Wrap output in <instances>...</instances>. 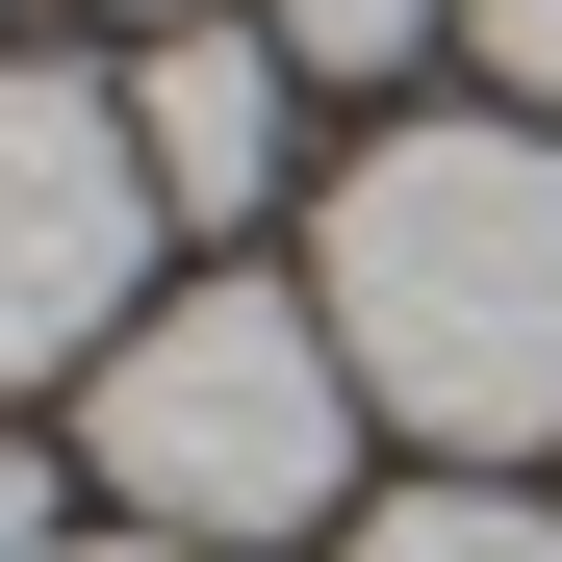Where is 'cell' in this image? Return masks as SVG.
Returning a JSON list of instances; mask_svg holds the SVG:
<instances>
[{"instance_id": "1", "label": "cell", "mask_w": 562, "mask_h": 562, "mask_svg": "<svg viewBox=\"0 0 562 562\" xmlns=\"http://www.w3.org/2000/svg\"><path fill=\"white\" fill-rule=\"evenodd\" d=\"M307 307L358 358V409H409L435 460H537L562 435V128H384L333 179Z\"/></svg>"}, {"instance_id": "2", "label": "cell", "mask_w": 562, "mask_h": 562, "mask_svg": "<svg viewBox=\"0 0 562 562\" xmlns=\"http://www.w3.org/2000/svg\"><path fill=\"white\" fill-rule=\"evenodd\" d=\"M77 460L128 486V537L256 562V537H307V512L358 486V358H333L307 281H179V307H128V333H103Z\"/></svg>"}, {"instance_id": "3", "label": "cell", "mask_w": 562, "mask_h": 562, "mask_svg": "<svg viewBox=\"0 0 562 562\" xmlns=\"http://www.w3.org/2000/svg\"><path fill=\"white\" fill-rule=\"evenodd\" d=\"M154 128L128 77H0V384H103V333L154 307Z\"/></svg>"}, {"instance_id": "4", "label": "cell", "mask_w": 562, "mask_h": 562, "mask_svg": "<svg viewBox=\"0 0 562 562\" xmlns=\"http://www.w3.org/2000/svg\"><path fill=\"white\" fill-rule=\"evenodd\" d=\"M281 103H307V52H281L256 0H179V26H154V77H128L154 205H179V231H256V205H281Z\"/></svg>"}, {"instance_id": "5", "label": "cell", "mask_w": 562, "mask_h": 562, "mask_svg": "<svg viewBox=\"0 0 562 562\" xmlns=\"http://www.w3.org/2000/svg\"><path fill=\"white\" fill-rule=\"evenodd\" d=\"M333 562H562V512L512 486V460H435V486H384Z\"/></svg>"}, {"instance_id": "6", "label": "cell", "mask_w": 562, "mask_h": 562, "mask_svg": "<svg viewBox=\"0 0 562 562\" xmlns=\"http://www.w3.org/2000/svg\"><path fill=\"white\" fill-rule=\"evenodd\" d=\"M256 26H281V52H307V77H409V52L460 26V0H256Z\"/></svg>"}, {"instance_id": "7", "label": "cell", "mask_w": 562, "mask_h": 562, "mask_svg": "<svg viewBox=\"0 0 562 562\" xmlns=\"http://www.w3.org/2000/svg\"><path fill=\"white\" fill-rule=\"evenodd\" d=\"M460 52H486V77H512V103L562 128V0H460Z\"/></svg>"}, {"instance_id": "8", "label": "cell", "mask_w": 562, "mask_h": 562, "mask_svg": "<svg viewBox=\"0 0 562 562\" xmlns=\"http://www.w3.org/2000/svg\"><path fill=\"white\" fill-rule=\"evenodd\" d=\"M0 562H52V460H0Z\"/></svg>"}, {"instance_id": "9", "label": "cell", "mask_w": 562, "mask_h": 562, "mask_svg": "<svg viewBox=\"0 0 562 562\" xmlns=\"http://www.w3.org/2000/svg\"><path fill=\"white\" fill-rule=\"evenodd\" d=\"M52 562H205V537H52Z\"/></svg>"}]
</instances>
